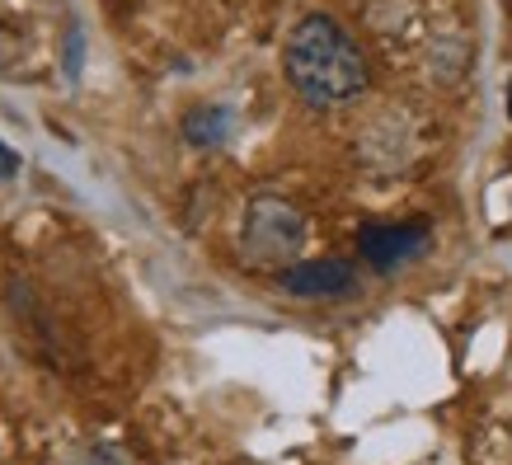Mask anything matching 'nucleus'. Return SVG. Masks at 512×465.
I'll return each instance as SVG.
<instances>
[{"mask_svg": "<svg viewBox=\"0 0 512 465\" xmlns=\"http://www.w3.org/2000/svg\"><path fill=\"white\" fill-rule=\"evenodd\" d=\"M282 76L311 109H339L367 94L372 66L334 15H306L296 19L282 43Z\"/></svg>", "mask_w": 512, "mask_h": 465, "instance_id": "1", "label": "nucleus"}, {"mask_svg": "<svg viewBox=\"0 0 512 465\" xmlns=\"http://www.w3.org/2000/svg\"><path fill=\"white\" fill-rule=\"evenodd\" d=\"M428 245H433V226L428 221H372L357 235V249H362V259L376 273H395V268L414 264Z\"/></svg>", "mask_w": 512, "mask_h": 465, "instance_id": "3", "label": "nucleus"}, {"mask_svg": "<svg viewBox=\"0 0 512 465\" xmlns=\"http://www.w3.org/2000/svg\"><path fill=\"white\" fill-rule=\"evenodd\" d=\"M278 282L296 301H339L357 292V268L348 259H296L278 273Z\"/></svg>", "mask_w": 512, "mask_h": 465, "instance_id": "4", "label": "nucleus"}, {"mask_svg": "<svg viewBox=\"0 0 512 465\" xmlns=\"http://www.w3.org/2000/svg\"><path fill=\"white\" fill-rule=\"evenodd\" d=\"M15 174H19V155L0 141V184H5V179H15Z\"/></svg>", "mask_w": 512, "mask_h": 465, "instance_id": "7", "label": "nucleus"}, {"mask_svg": "<svg viewBox=\"0 0 512 465\" xmlns=\"http://www.w3.org/2000/svg\"><path fill=\"white\" fill-rule=\"evenodd\" d=\"M231 113L226 109H193L184 118V137L193 141V146H221V141L231 137Z\"/></svg>", "mask_w": 512, "mask_h": 465, "instance_id": "5", "label": "nucleus"}, {"mask_svg": "<svg viewBox=\"0 0 512 465\" xmlns=\"http://www.w3.org/2000/svg\"><path fill=\"white\" fill-rule=\"evenodd\" d=\"M311 240V221L296 202L278 198V193H254L245 202V217H240V235L235 249L249 268L259 273H282L287 264L301 259V249Z\"/></svg>", "mask_w": 512, "mask_h": 465, "instance_id": "2", "label": "nucleus"}, {"mask_svg": "<svg viewBox=\"0 0 512 465\" xmlns=\"http://www.w3.org/2000/svg\"><path fill=\"white\" fill-rule=\"evenodd\" d=\"M52 465H132V456L118 442H71L57 451Z\"/></svg>", "mask_w": 512, "mask_h": 465, "instance_id": "6", "label": "nucleus"}]
</instances>
